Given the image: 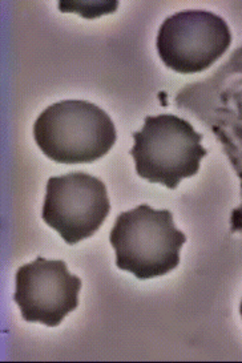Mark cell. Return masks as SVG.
<instances>
[{
    "label": "cell",
    "instance_id": "8992f818",
    "mask_svg": "<svg viewBox=\"0 0 242 363\" xmlns=\"http://www.w3.org/2000/svg\"><path fill=\"white\" fill-rule=\"evenodd\" d=\"M111 211L106 185L95 176L72 172L47 182L43 221L68 245L95 235Z\"/></svg>",
    "mask_w": 242,
    "mask_h": 363
},
{
    "label": "cell",
    "instance_id": "5b68a950",
    "mask_svg": "<svg viewBox=\"0 0 242 363\" xmlns=\"http://www.w3.org/2000/svg\"><path fill=\"white\" fill-rule=\"evenodd\" d=\"M232 44V33L219 15L202 10L167 18L158 30V52L170 69L189 75L214 65Z\"/></svg>",
    "mask_w": 242,
    "mask_h": 363
},
{
    "label": "cell",
    "instance_id": "3957f363",
    "mask_svg": "<svg viewBox=\"0 0 242 363\" xmlns=\"http://www.w3.org/2000/svg\"><path fill=\"white\" fill-rule=\"evenodd\" d=\"M109 241L119 269L138 279L161 277L179 267L180 250L187 237L173 224V214L149 205L119 214Z\"/></svg>",
    "mask_w": 242,
    "mask_h": 363
},
{
    "label": "cell",
    "instance_id": "277c9868",
    "mask_svg": "<svg viewBox=\"0 0 242 363\" xmlns=\"http://www.w3.org/2000/svg\"><path fill=\"white\" fill-rule=\"evenodd\" d=\"M137 174L152 184L176 189L182 179L200 171L208 150L201 145L202 135L189 121L175 115L148 116L141 130L133 133Z\"/></svg>",
    "mask_w": 242,
    "mask_h": 363
},
{
    "label": "cell",
    "instance_id": "6da1fadb",
    "mask_svg": "<svg viewBox=\"0 0 242 363\" xmlns=\"http://www.w3.org/2000/svg\"><path fill=\"white\" fill-rule=\"evenodd\" d=\"M175 104L197 118L221 144L237 177L242 197V45L213 75L180 89ZM232 232H242V203L233 211Z\"/></svg>",
    "mask_w": 242,
    "mask_h": 363
},
{
    "label": "cell",
    "instance_id": "52a82bcc",
    "mask_svg": "<svg viewBox=\"0 0 242 363\" xmlns=\"http://www.w3.org/2000/svg\"><path fill=\"white\" fill-rule=\"evenodd\" d=\"M13 299L27 322L55 328L79 305L82 279L60 259L38 257L18 269Z\"/></svg>",
    "mask_w": 242,
    "mask_h": 363
},
{
    "label": "cell",
    "instance_id": "7a4b0ae2",
    "mask_svg": "<svg viewBox=\"0 0 242 363\" xmlns=\"http://www.w3.org/2000/svg\"><path fill=\"white\" fill-rule=\"evenodd\" d=\"M33 138L43 153L59 164H89L104 157L116 143L114 121L84 100H64L36 118Z\"/></svg>",
    "mask_w": 242,
    "mask_h": 363
},
{
    "label": "cell",
    "instance_id": "ba28073f",
    "mask_svg": "<svg viewBox=\"0 0 242 363\" xmlns=\"http://www.w3.org/2000/svg\"><path fill=\"white\" fill-rule=\"evenodd\" d=\"M240 313H241V317H242V301H241V306H240Z\"/></svg>",
    "mask_w": 242,
    "mask_h": 363
}]
</instances>
